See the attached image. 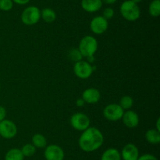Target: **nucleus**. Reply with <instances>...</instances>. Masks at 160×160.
I'll return each instance as SVG.
<instances>
[{
    "label": "nucleus",
    "mask_w": 160,
    "mask_h": 160,
    "mask_svg": "<svg viewBox=\"0 0 160 160\" xmlns=\"http://www.w3.org/2000/svg\"><path fill=\"white\" fill-rule=\"evenodd\" d=\"M82 132L78 140L79 147L82 151L85 152H95L102 145L104 136L98 128L88 127Z\"/></svg>",
    "instance_id": "1"
},
{
    "label": "nucleus",
    "mask_w": 160,
    "mask_h": 160,
    "mask_svg": "<svg viewBox=\"0 0 160 160\" xmlns=\"http://www.w3.org/2000/svg\"><path fill=\"white\" fill-rule=\"evenodd\" d=\"M120 12L122 17L129 21H135L140 17L141 9L137 3L131 0L123 2L120 7Z\"/></svg>",
    "instance_id": "2"
},
{
    "label": "nucleus",
    "mask_w": 160,
    "mask_h": 160,
    "mask_svg": "<svg viewBox=\"0 0 160 160\" xmlns=\"http://www.w3.org/2000/svg\"><path fill=\"white\" fill-rule=\"evenodd\" d=\"M78 50L82 54L83 57L94 56L98 50V41L92 35L84 36L80 42Z\"/></svg>",
    "instance_id": "3"
},
{
    "label": "nucleus",
    "mask_w": 160,
    "mask_h": 160,
    "mask_svg": "<svg viewBox=\"0 0 160 160\" xmlns=\"http://www.w3.org/2000/svg\"><path fill=\"white\" fill-rule=\"evenodd\" d=\"M41 19V10L35 6L25 8L21 13V21L28 26L36 24Z\"/></svg>",
    "instance_id": "4"
},
{
    "label": "nucleus",
    "mask_w": 160,
    "mask_h": 160,
    "mask_svg": "<svg viewBox=\"0 0 160 160\" xmlns=\"http://www.w3.org/2000/svg\"><path fill=\"white\" fill-rule=\"evenodd\" d=\"M70 125L73 129L79 131H84L88 128L90 125L91 120L87 115L81 112L74 113L70 117Z\"/></svg>",
    "instance_id": "5"
},
{
    "label": "nucleus",
    "mask_w": 160,
    "mask_h": 160,
    "mask_svg": "<svg viewBox=\"0 0 160 160\" xmlns=\"http://www.w3.org/2000/svg\"><path fill=\"white\" fill-rule=\"evenodd\" d=\"M95 67L92 65L90 63L85 61H80L74 64L73 72L77 77L81 79L88 78L93 73Z\"/></svg>",
    "instance_id": "6"
},
{
    "label": "nucleus",
    "mask_w": 160,
    "mask_h": 160,
    "mask_svg": "<svg viewBox=\"0 0 160 160\" xmlns=\"http://www.w3.org/2000/svg\"><path fill=\"white\" fill-rule=\"evenodd\" d=\"M123 112H124V110L118 104H110L106 105V108L103 110V115L105 118L112 122L121 119Z\"/></svg>",
    "instance_id": "7"
},
{
    "label": "nucleus",
    "mask_w": 160,
    "mask_h": 160,
    "mask_svg": "<svg viewBox=\"0 0 160 160\" xmlns=\"http://www.w3.org/2000/svg\"><path fill=\"white\" fill-rule=\"evenodd\" d=\"M17 127L12 121L6 119L0 122V136L5 139H12L17 135Z\"/></svg>",
    "instance_id": "8"
},
{
    "label": "nucleus",
    "mask_w": 160,
    "mask_h": 160,
    "mask_svg": "<svg viewBox=\"0 0 160 160\" xmlns=\"http://www.w3.org/2000/svg\"><path fill=\"white\" fill-rule=\"evenodd\" d=\"M45 160H63L65 154L60 146L57 144H50L45 147L44 152Z\"/></svg>",
    "instance_id": "9"
},
{
    "label": "nucleus",
    "mask_w": 160,
    "mask_h": 160,
    "mask_svg": "<svg viewBox=\"0 0 160 160\" xmlns=\"http://www.w3.org/2000/svg\"><path fill=\"white\" fill-rule=\"evenodd\" d=\"M109 23L102 16H96L94 17L90 23V29L94 34L102 35L107 31Z\"/></svg>",
    "instance_id": "10"
},
{
    "label": "nucleus",
    "mask_w": 160,
    "mask_h": 160,
    "mask_svg": "<svg viewBox=\"0 0 160 160\" xmlns=\"http://www.w3.org/2000/svg\"><path fill=\"white\" fill-rule=\"evenodd\" d=\"M120 155L123 160H137L139 157L138 148L134 144H127L122 149Z\"/></svg>",
    "instance_id": "11"
},
{
    "label": "nucleus",
    "mask_w": 160,
    "mask_h": 160,
    "mask_svg": "<svg viewBox=\"0 0 160 160\" xmlns=\"http://www.w3.org/2000/svg\"><path fill=\"white\" fill-rule=\"evenodd\" d=\"M121 119H123V124L128 128H135L139 124L138 115L132 110L124 111Z\"/></svg>",
    "instance_id": "12"
},
{
    "label": "nucleus",
    "mask_w": 160,
    "mask_h": 160,
    "mask_svg": "<svg viewBox=\"0 0 160 160\" xmlns=\"http://www.w3.org/2000/svg\"><path fill=\"white\" fill-rule=\"evenodd\" d=\"M81 98L87 104H95L99 101L101 94L98 89L95 88H88L83 92Z\"/></svg>",
    "instance_id": "13"
},
{
    "label": "nucleus",
    "mask_w": 160,
    "mask_h": 160,
    "mask_svg": "<svg viewBox=\"0 0 160 160\" xmlns=\"http://www.w3.org/2000/svg\"><path fill=\"white\" fill-rule=\"evenodd\" d=\"M102 0H81V7L88 13H95L102 7Z\"/></svg>",
    "instance_id": "14"
},
{
    "label": "nucleus",
    "mask_w": 160,
    "mask_h": 160,
    "mask_svg": "<svg viewBox=\"0 0 160 160\" xmlns=\"http://www.w3.org/2000/svg\"><path fill=\"white\" fill-rule=\"evenodd\" d=\"M100 160H121L120 152L114 147H110L105 151Z\"/></svg>",
    "instance_id": "15"
},
{
    "label": "nucleus",
    "mask_w": 160,
    "mask_h": 160,
    "mask_svg": "<svg viewBox=\"0 0 160 160\" xmlns=\"http://www.w3.org/2000/svg\"><path fill=\"white\" fill-rule=\"evenodd\" d=\"M145 140L149 144H158L160 142V132L156 129H150L145 133Z\"/></svg>",
    "instance_id": "16"
},
{
    "label": "nucleus",
    "mask_w": 160,
    "mask_h": 160,
    "mask_svg": "<svg viewBox=\"0 0 160 160\" xmlns=\"http://www.w3.org/2000/svg\"><path fill=\"white\" fill-rule=\"evenodd\" d=\"M41 18L46 23L51 24L56 20V13L51 8H45L41 11Z\"/></svg>",
    "instance_id": "17"
},
{
    "label": "nucleus",
    "mask_w": 160,
    "mask_h": 160,
    "mask_svg": "<svg viewBox=\"0 0 160 160\" xmlns=\"http://www.w3.org/2000/svg\"><path fill=\"white\" fill-rule=\"evenodd\" d=\"M24 156L19 148H11L6 152L5 160H23Z\"/></svg>",
    "instance_id": "18"
},
{
    "label": "nucleus",
    "mask_w": 160,
    "mask_h": 160,
    "mask_svg": "<svg viewBox=\"0 0 160 160\" xmlns=\"http://www.w3.org/2000/svg\"><path fill=\"white\" fill-rule=\"evenodd\" d=\"M32 144L36 148H44L47 146V140L44 135L41 133H36L32 136Z\"/></svg>",
    "instance_id": "19"
},
{
    "label": "nucleus",
    "mask_w": 160,
    "mask_h": 160,
    "mask_svg": "<svg viewBox=\"0 0 160 160\" xmlns=\"http://www.w3.org/2000/svg\"><path fill=\"white\" fill-rule=\"evenodd\" d=\"M149 14L153 17H158L160 15V0H152L148 7Z\"/></svg>",
    "instance_id": "20"
},
{
    "label": "nucleus",
    "mask_w": 160,
    "mask_h": 160,
    "mask_svg": "<svg viewBox=\"0 0 160 160\" xmlns=\"http://www.w3.org/2000/svg\"><path fill=\"white\" fill-rule=\"evenodd\" d=\"M119 104L123 110H130L134 104V100L130 96H123L120 98Z\"/></svg>",
    "instance_id": "21"
},
{
    "label": "nucleus",
    "mask_w": 160,
    "mask_h": 160,
    "mask_svg": "<svg viewBox=\"0 0 160 160\" xmlns=\"http://www.w3.org/2000/svg\"><path fill=\"white\" fill-rule=\"evenodd\" d=\"M68 57L70 61H74L75 63L78 62L80 61H82L83 56L81 53L78 48H72L70 49L68 53Z\"/></svg>",
    "instance_id": "22"
},
{
    "label": "nucleus",
    "mask_w": 160,
    "mask_h": 160,
    "mask_svg": "<svg viewBox=\"0 0 160 160\" xmlns=\"http://www.w3.org/2000/svg\"><path fill=\"white\" fill-rule=\"evenodd\" d=\"M20 150L24 157H31L35 154L36 147L32 144H26Z\"/></svg>",
    "instance_id": "23"
},
{
    "label": "nucleus",
    "mask_w": 160,
    "mask_h": 160,
    "mask_svg": "<svg viewBox=\"0 0 160 160\" xmlns=\"http://www.w3.org/2000/svg\"><path fill=\"white\" fill-rule=\"evenodd\" d=\"M13 7L12 0H0V10L9 11Z\"/></svg>",
    "instance_id": "24"
},
{
    "label": "nucleus",
    "mask_w": 160,
    "mask_h": 160,
    "mask_svg": "<svg viewBox=\"0 0 160 160\" xmlns=\"http://www.w3.org/2000/svg\"><path fill=\"white\" fill-rule=\"evenodd\" d=\"M114 16V9L112 8L107 7L106 9H104L102 12V17H104L106 20H109V19H112Z\"/></svg>",
    "instance_id": "25"
},
{
    "label": "nucleus",
    "mask_w": 160,
    "mask_h": 160,
    "mask_svg": "<svg viewBox=\"0 0 160 160\" xmlns=\"http://www.w3.org/2000/svg\"><path fill=\"white\" fill-rule=\"evenodd\" d=\"M137 160H158L156 156L151 154H145L142 155V156H139Z\"/></svg>",
    "instance_id": "26"
},
{
    "label": "nucleus",
    "mask_w": 160,
    "mask_h": 160,
    "mask_svg": "<svg viewBox=\"0 0 160 160\" xmlns=\"http://www.w3.org/2000/svg\"><path fill=\"white\" fill-rule=\"evenodd\" d=\"M6 116V108L4 107L1 106L0 105V122L2 120H4Z\"/></svg>",
    "instance_id": "27"
},
{
    "label": "nucleus",
    "mask_w": 160,
    "mask_h": 160,
    "mask_svg": "<svg viewBox=\"0 0 160 160\" xmlns=\"http://www.w3.org/2000/svg\"><path fill=\"white\" fill-rule=\"evenodd\" d=\"M12 1L13 3H16V4L22 6V5L28 4L31 0H12Z\"/></svg>",
    "instance_id": "28"
},
{
    "label": "nucleus",
    "mask_w": 160,
    "mask_h": 160,
    "mask_svg": "<svg viewBox=\"0 0 160 160\" xmlns=\"http://www.w3.org/2000/svg\"><path fill=\"white\" fill-rule=\"evenodd\" d=\"M84 104H85V102H84V100H83L82 98H78L76 100V105L78 107H83L84 105Z\"/></svg>",
    "instance_id": "29"
},
{
    "label": "nucleus",
    "mask_w": 160,
    "mask_h": 160,
    "mask_svg": "<svg viewBox=\"0 0 160 160\" xmlns=\"http://www.w3.org/2000/svg\"><path fill=\"white\" fill-rule=\"evenodd\" d=\"M117 1V0H102V3H106V4L107 5H112L114 4Z\"/></svg>",
    "instance_id": "30"
},
{
    "label": "nucleus",
    "mask_w": 160,
    "mask_h": 160,
    "mask_svg": "<svg viewBox=\"0 0 160 160\" xmlns=\"http://www.w3.org/2000/svg\"><path fill=\"white\" fill-rule=\"evenodd\" d=\"M87 58V60H88V63H92V62H94V61H95V56H88V57H86Z\"/></svg>",
    "instance_id": "31"
},
{
    "label": "nucleus",
    "mask_w": 160,
    "mask_h": 160,
    "mask_svg": "<svg viewBox=\"0 0 160 160\" xmlns=\"http://www.w3.org/2000/svg\"><path fill=\"white\" fill-rule=\"evenodd\" d=\"M159 122H160L159 119H157V122H156V130H157L158 131H159V132H160V128H159Z\"/></svg>",
    "instance_id": "32"
},
{
    "label": "nucleus",
    "mask_w": 160,
    "mask_h": 160,
    "mask_svg": "<svg viewBox=\"0 0 160 160\" xmlns=\"http://www.w3.org/2000/svg\"><path fill=\"white\" fill-rule=\"evenodd\" d=\"M132 2H134V3H137V4H138L139 3H141V2L142 1V0H131Z\"/></svg>",
    "instance_id": "33"
},
{
    "label": "nucleus",
    "mask_w": 160,
    "mask_h": 160,
    "mask_svg": "<svg viewBox=\"0 0 160 160\" xmlns=\"http://www.w3.org/2000/svg\"><path fill=\"white\" fill-rule=\"evenodd\" d=\"M0 90H1V85H0Z\"/></svg>",
    "instance_id": "34"
}]
</instances>
